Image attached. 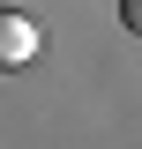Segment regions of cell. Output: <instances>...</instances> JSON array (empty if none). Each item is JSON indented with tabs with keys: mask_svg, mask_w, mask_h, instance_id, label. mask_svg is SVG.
<instances>
[{
	"mask_svg": "<svg viewBox=\"0 0 142 149\" xmlns=\"http://www.w3.org/2000/svg\"><path fill=\"white\" fill-rule=\"evenodd\" d=\"M37 22L30 15H0V67H22V60H37Z\"/></svg>",
	"mask_w": 142,
	"mask_h": 149,
	"instance_id": "obj_1",
	"label": "cell"
},
{
	"mask_svg": "<svg viewBox=\"0 0 142 149\" xmlns=\"http://www.w3.org/2000/svg\"><path fill=\"white\" fill-rule=\"evenodd\" d=\"M120 22H127V37H142V0H120Z\"/></svg>",
	"mask_w": 142,
	"mask_h": 149,
	"instance_id": "obj_2",
	"label": "cell"
}]
</instances>
